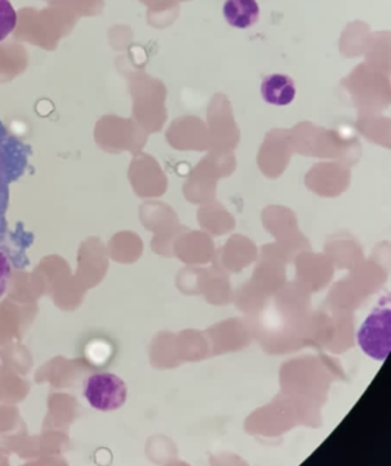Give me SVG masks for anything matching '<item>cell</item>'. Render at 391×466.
Returning <instances> with one entry per match:
<instances>
[{
	"label": "cell",
	"instance_id": "6",
	"mask_svg": "<svg viewBox=\"0 0 391 466\" xmlns=\"http://www.w3.org/2000/svg\"><path fill=\"white\" fill-rule=\"evenodd\" d=\"M16 26V13L8 0H0V41L5 40Z\"/></svg>",
	"mask_w": 391,
	"mask_h": 466
},
{
	"label": "cell",
	"instance_id": "5",
	"mask_svg": "<svg viewBox=\"0 0 391 466\" xmlns=\"http://www.w3.org/2000/svg\"><path fill=\"white\" fill-rule=\"evenodd\" d=\"M224 16L232 26L246 29L253 26L259 16V5L256 0H226L224 5Z\"/></svg>",
	"mask_w": 391,
	"mask_h": 466
},
{
	"label": "cell",
	"instance_id": "3",
	"mask_svg": "<svg viewBox=\"0 0 391 466\" xmlns=\"http://www.w3.org/2000/svg\"><path fill=\"white\" fill-rule=\"evenodd\" d=\"M125 383L116 375H92L85 383V399L95 410L103 412L117 410L125 404Z\"/></svg>",
	"mask_w": 391,
	"mask_h": 466
},
{
	"label": "cell",
	"instance_id": "1",
	"mask_svg": "<svg viewBox=\"0 0 391 466\" xmlns=\"http://www.w3.org/2000/svg\"><path fill=\"white\" fill-rule=\"evenodd\" d=\"M32 147L13 136L0 120V243L8 236L7 210L10 186L21 179L29 167Z\"/></svg>",
	"mask_w": 391,
	"mask_h": 466
},
{
	"label": "cell",
	"instance_id": "2",
	"mask_svg": "<svg viewBox=\"0 0 391 466\" xmlns=\"http://www.w3.org/2000/svg\"><path fill=\"white\" fill-rule=\"evenodd\" d=\"M391 314L389 307H379L368 315L357 333L360 347L370 358L386 360L390 353Z\"/></svg>",
	"mask_w": 391,
	"mask_h": 466
},
{
	"label": "cell",
	"instance_id": "4",
	"mask_svg": "<svg viewBox=\"0 0 391 466\" xmlns=\"http://www.w3.org/2000/svg\"><path fill=\"white\" fill-rule=\"evenodd\" d=\"M262 97L272 106H284L291 104L296 97V86L294 79L283 74L266 76L261 85Z\"/></svg>",
	"mask_w": 391,
	"mask_h": 466
},
{
	"label": "cell",
	"instance_id": "7",
	"mask_svg": "<svg viewBox=\"0 0 391 466\" xmlns=\"http://www.w3.org/2000/svg\"><path fill=\"white\" fill-rule=\"evenodd\" d=\"M11 265L8 262L7 254L0 249V299L5 295V288H7L8 279H10Z\"/></svg>",
	"mask_w": 391,
	"mask_h": 466
}]
</instances>
